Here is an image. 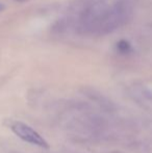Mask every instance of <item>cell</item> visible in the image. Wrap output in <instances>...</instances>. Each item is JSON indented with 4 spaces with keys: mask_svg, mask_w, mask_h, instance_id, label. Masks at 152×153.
Returning a JSON list of instances; mask_svg holds the SVG:
<instances>
[{
    "mask_svg": "<svg viewBox=\"0 0 152 153\" xmlns=\"http://www.w3.org/2000/svg\"><path fill=\"white\" fill-rule=\"evenodd\" d=\"M7 126L12 129V131L23 140L24 142L31 144V145H36L42 148H49V145L47 141L33 128H31L29 125L25 124V123L21 121H15V120H8Z\"/></svg>",
    "mask_w": 152,
    "mask_h": 153,
    "instance_id": "obj_1",
    "label": "cell"
}]
</instances>
